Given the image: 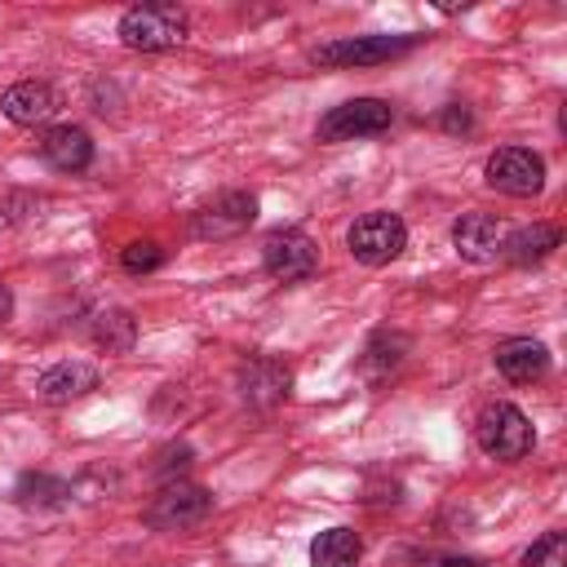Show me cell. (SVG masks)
Returning a JSON list of instances; mask_svg holds the SVG:
<instances>
[{
  "mask_svg": "<svg viewBox=\"0 0 567 567\" xmlns=\"http://www.w3.org/2000/svg\"><path fill=\"white\" fill-rule=\"evenodd\" d=\"M474 439H478L483 456H492V461H523L536 443V430H532L527 412H518L514 403H487L474 421Z\"/></svg>",
  "mask_w": 567,
  "mask_h": 567,
  "instance_id": "1",
  "label": "cell"
},
{
  "mask_svg": "<svg viewBox=\"0 0 567 567\" xmlns=\"http://www.w3.org/2000/svg\"><path fill=\"white\" fill-rule=\"evenodd\" d=\"M120 40L137 53L177 49L186 40V13L177 4H133L120 18Z\"/></svg>",
  "mask_w": 567,
  "mask_h": 567,
  "instance_id": "2",
  "label": "cell"
},
{
  "mask_svg": "<svg viewBox=\"0 0 567 567\" xmlns=\"http://www.w3.org/2000/svg\"><path fill=\"white\" fill-rule=\"evenodd\" d=\"M346 244H350V257H354V261H363V266H390V261L408 248V226H403L399 213L372 208V213L354 217Z\"/></svg>",
  "mask_w": 567,
  "mask_h": 567,
  "instance_id": "3",
  "label": "cell"
},
{
  "mask_svg": "<svg viewBox=\"0 0 567 567\" xmlns=\"http://www.w3.org/2000/svg\"><path fill=\"white\" fill-rule=\"evenodd\" d=\"M390 120H394L390 102H381V97H350V102L332 106V111L319 120L315 133H319V142H354V137H377V133H385Z\"/></svg>",
  "mask_w": 567,
  "mask_h": 567,
  "instance_id": "4",
  "label": "cell"
},
{
  "mask_svg": "<svg viewBox=\"0 0 567 567\" xmlns=\"http://www.w3.org/2000/svg\"><path fill=\"white\" fill-rule=\"evenodd\" d=\"M487 186L514 199L540 195L545 190V159L527 146H501L487 155Z\"/></svg>",
  "mask_w": 567,
  "mask_h": 567,
  "instance_id": "5",
  "label": "cell"
},
{
  "mask_svg": "<svg viewBox=\"0 0 567 567\" xmlns=\"http://www.w3.org/2000/svg\"><path fill=\"white\" fill-rule=\"evenodd\" d=\"M213 514V496L199 487V483H164L155 492V501L146 505V523L159 527V532H182V527H195Z\"/></svg>",
  "mask_w": 567,
  "mask_h": 567,
  "instance_id": "6",
  "label": "cell"
},
{
  "mask_svg": "<svg viewBox=\"0 0 567 567\" xmlns=\"http://www.w3.org/2000/svg\"><path fill=\"white\" fill-rule=\"evenodd\" d=\"M412 44H416V35H346V40L319 44L310 58L319 66H377V62L408 53Z\"/></svg>",
  "mask_w": 567,
  "mask_h": 567,
  "instance_id": "7",
  "label": "cell"
},
{
  "mask_svg": "<svg viewBox=\"0 0 567 567\" xmlns=\"http://www.w3.org/2000/svg\"><path fill=\"white\" fill-rule=\"evenodd\" d=\"M261 266L279 284H301L319 270V248L306 230H270L261 244Z\"/></svg>",
  "mask_w": 567,
  "mask_h": 567,
  "instance_id": "8",
  "label": "cell"
},
{
  "mask_svg": "<svg viewBox=\"0 0 567 567\" xmlns=\"http://www.w3.org/2000/svg\"><path fill=\"white\" fill-rule=\"evenodd\" d=\"M252 221H257V195H248V190H226V195H217L213 204H204V208L195 213L190 230H195V239H235V235H244Z\"/></svg>",
  "mask_w": 567,
  "mask_h": 567,
  "instance_id": "9",
  "label": "cell"
},
{
  "mask_svg": "<svg viewBox=\"0 0 567 567\" xmlns=\"http://www.w3.org/2000/svg\"><path fill=\"white\" fill-rule=\"evenodd\" d=\"M452 244L465 261H496L505 244V226L492 213H461L452 221Z\"/></svg>",
  "mask_w": 567,
  "mask_h": 567,
  "instance_id": "10",
  "label": "cell"
},
{
  "mask_svg": "<svg viewBox=\"0 0 567 567\" xmlns=\"http://www.w3.org/2000/svg\"><path fill=\"white\" fill-rule=\"evenodd\" d=\"M492 363H496V372H501L505 381L532 385V381H540V377L549 372V350H545L540 341H532V337H505V341L492 350Z\"/></svg>",
  "mask_w": 567,
  "mask_h": 567,
  "instance_id": "11",
  "label": "cell"
},
{
  "mask_svg": "<svg viewBox=\"0 0 567 567\" xmlns=\"http://www.w3.org/2000/svg\"><path fill=\"white\" fill-rule=\"evenodd\" d=\"M40 155H44V164L58 168V173H80V168L93 164V137H89L80 124H58V128L44 133Z\"/></svg>",
  "mask_w": 567,
  "mask_h": 567,
  "instance_id": "12",
  "label": "cell"
},
{
  "mask_svg": "<svg viewBox=\"0 0 567 567\" xmlns=\"http://www.w3.org/2000/svg\"><path fill=\"white\" fill-rule=\"evenodd\" d=\"M93 385H97V372H93L89 363H80V359L53 363V368H44V372L35 377V394L49 399V403H71V399L89 394Z\"/></svg>",
  "mask_w": 567,
  "mask_h": 567,
  "instance_id": "13",
  "label": "cell"
},
{
  "mask_svg": "<svg viewBox=\"0 0 567 567\" xmlns=\"http://www.w3.org/2000/svg\"><path fill=\"white\" fill-rule=\"evenodd\" d=\"M288 385H292L288 368L275 363V359H252V363H244V372H239V390H244V399L257 403V408L284 403V399H288Z\"/></svg>",
  "mask_w": 567,
  "mask_h": 567,
  "instance_id": "14",
  "label": "cell"
},
{
  "mask_svg": "<svg viewBox=\"0 0 567 567\" xmlns=\"http://www.w3.org/2000/svg\"><path fill=\"white\" fill-rule=\"evenodd\" d=\"M4 115L13 120V124H22V128H35V124H44L53 111H58V97H53V89L44 84V80H22V84H13L9 93H4Z\"/></svg>",
  "mask_w": 567,
  "mask_h": 567,
  "instance_id": "15",
  "label": "cell"
},
{
  "mask_svg": "<svg viewBox=\"0 0 567 567\" xmlns=\"http://www.w3.org/2000/svg\"><path fill=\"white\" fill-rule=\"evenodd\" d=\"M558 244H563V230H558V226H549V221H536V226H523V230L505 235L501 252H505L509 261H518V266H532V261L549 257Z\"/></svg>",
  "mask_w": 567,
  "mask_h": 567,
  "instance_id": "16",
  "label": "cell"
},
{
  "mask_svg": "<svg viewBox=\"0 0 567 567\" xmlns=\"http://www.w3.org/2000/svg\"><path fill=\"white\" fill-rule=\"evenodd\" d=\"M359 558H363V540L350 527H328L310 545V567H359Z\"/></svg>",
  "mask_w": 567,
  "mask_h": 567,
  "instance_id": "17",
  "label": "cell"
},
{
  "mask_svg": "<svg viewBox=\"0 0 567 567\" xmlns=\"http://www.w3.org/2000/svg\"><path fill=\"white\" fill-rule=\"evenodd\" d=\"M403 350H408V337H399V332H381V337H372V346H368L359 372L377 385V381H385V377L403 363Z\"/></svg>",
  "mask_w": 567,
  "mask_h": 567,
  "instance_id": "18",
  "label": "cell"
},
{
  "mask_svg": "<svg viewBox=\"0 0 567 567\" xmlns=\"http://www.w3.org/2000/svg\"><path fill=\"white\" fill-rule=\"evenodd\" d=\"M93 341H97L102 350H111V354H124V350H133V341H137V319H133L128 310H102V315L93 319Z\"/></svg>",
  "mask_w": 567,
  "mask_h": 567,
  "instance_id": "19",
  "label": "cell"
},
{
  "mask_svg": "<svg viewBox=\"0 0 567 567\" xmlns=\"http://www.w3.org/2000/svg\"><path fill=\"white\" fill-rule=\"evenodd\" d=\"M66 496H71V487H66L62 478H49V474H27V478L18 483V505H27V509H31V505H40V509H44V505H62Z\"/></svg>",
  "mask_w": 567,
  "mask_h": 567,
  "instance_id": "20",
  "label": "cell"
},
{
  "mask_svg": "<svg viewBox=\"0 0 567 567\" xmlns=\"http://www.w3.org/2000/svg\"><path fill=\"white\" fill-rule=\"evenodd\" d=\"M120 266H124L128 275H151V270L164 266V248H159L155 239H133V244L120 252Z\"/></svg>",
  "mask_w": 567,
  "mask_h": 567,
  "instance_id": "21",
  "label": "cell"
},
{
  "mask_svg": "<svg viewBox=\"0 0 567 567\" xmlns=\"http://www.w3.org/2000/svg\"><path fill=\"white\" fill-rule=\"evenodd\" d=\"M523 567H567V536L563 532H545L527 554Z\"/></svg>",
  "mask_w": 567,
  "mask_h": 567,
  "instance_id": "22",
  "label": "cell"
},
{
  "mask_svg": "<svg viewBox=\"0 0 567 567\" xmlns=\"http://www.w3.org/2000/svg\"><path fill=\"white\" fill-rule=\"evenodd\" d=\"M443 128H452V133H456V128H470V111H465V106H452V111L443 115Z\"/></svg>",
  "mask_w": 567,
  "mask_h": 567,
  "instance_id": "23",
  "label": "cell"
},
{
  "mask_svg": "<svg viewBox=\"0 0 567 567\" xmlns=\"http://www.w3.org/2000/svg\"><path fill=\"white\" fill-rule=\"evenodd\" d=\"M9 315H13V292L0 284V323H9Z\"/></svg>",
  "mask_w": 567,
  "mask_h": 567,
  "instance_id": "24",
  "label": "cell"
},
{
  "mask_svg": "<svg viewBox=\"0 0 567 567\" xmlns=\"http://www.w3.org/2000/svg\"><path fill=\"white\" fill-rule=\"evenodd\" d=\"M443 567H483V563H474V558H452V563H443Z\"/></svg>",
  "mask_w": 567,
  "mask_h": 567,
  "instance_id": "25",
  "label": "cell"
}]
</instances>
